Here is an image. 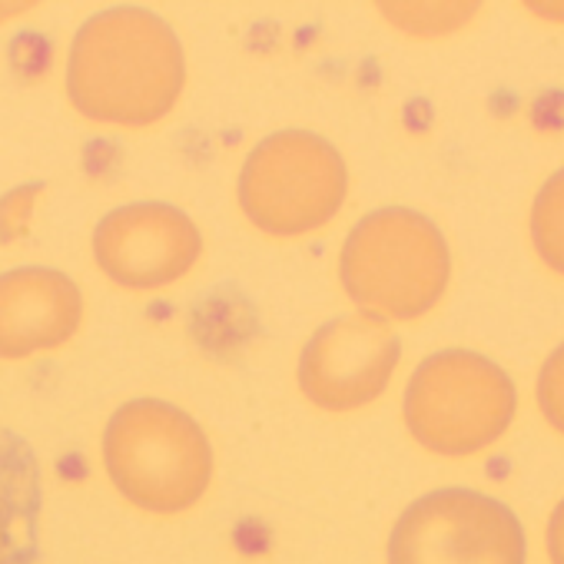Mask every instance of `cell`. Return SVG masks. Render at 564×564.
<instances>
[{
    "instance_id": "277c9868",
    "label": "cell",
    "mask_w": 564,
    "mask_h": 564,
    "mask_svg": "<svg viewBox=\"0 0 564 564\" xmlns=\"http://www.w3.org/2000/svg\"><path fill=\"white\" fill-rule=\"evenodd\" d=\"M508 372L468 349L429 356L405 389V422L415 442L438 455H475L498 442L514 419Z\"/></svg>"
},
{
    "instance_id": "8fae6325",
    "label": "cell",
    "mask_w": 564,
    "mask_h": 564,
    "mask_svg": "<svg viewBox=\"0 0 564 564\" xmlns=\"http://www.w3.org/2000/svg\"><path fill=\"white\" fill-rule=\"evenodd\" d=\"M531 242L541 262L564 275V166L544 180L531 206Z\"/></svg>"
},
{
    "instance_id": "52a82bcc",
    "label": "cell",
    "mask_w": 564,
    "mask_h": 564,
    "mask_svg": "<svg viewBox=\"0 0 564 564\" xmlns=\"http://www.w3.org/2000/svg\"><path fill=\"white\" fill-rule=\"evenodd\" d=\"M100 269L127 290H156L193 269L199 229L170 203H130L100 219L94 236Z\"/></svg>"
},
{
    "instance_id": "30bf717a",
    "label": "cell",
    "mask_w": 564,
    "mask_h": 564,
    "mask_svg": "<svg viewBox=\"0 0 564 564\" xmlns=\"http://www.w3.org/2000/svg\"><path fill=\"white\" fill-rule=\"evenodd\" d=\"M41 465L34 448L0 425V564H28L41 528Z\"/></svg>"
},
{
    "instance_id": "7c38bea8",
    "label": "cell",
    "mask_w": 564,
    "mask_h": 564,
    "mask_svg": "<svg viewBox=\"0 0 564 564\" xmlns=\"http://www.w3.org/2000/svg\"><path fill=\"white\" fill-rule=\"evenodd\" d=\"M538 409L547 425L564 435V343L544 359L538 372Z\"/></svg>"
},
{
    "instance_id": "ba28073f",
    "label": "cell",
    "mask_w": 564,
    "mask_h": 564,
    "mask_svg": "<svg viewBox=\"0 0 564 564\" xmlns=\"http://www.w3.org/2000/svg\"><path fill=\"white\" fill-rule=\"evenodd\" d=\"M399 362L395 333L372 316H346L313 336L300 362L303 392L329 412H352L382 395Z\"/></svg>"
},
{
    "instance_id": "4fadbf2b",
    "label": "cell",
    "mask_w": 564,
    "mask_h": 564,
    "mask_svg": "<svg viewBox=\"0 0 564 564\" xmlns=\"http://www.w3.org/2000/svg\"><path fill=\"white\" fill-rule=\"evenodd\" d=\"M544 541H547V557H551V564H564V498L554 505V511H551V518H547Z\"/></svg>"
},
{
    "instance_id": "9c48e42d",
    "label": "cell",
    "mask_w": 564,
    "mask_h": 564,
    "mask_svg": "<svg viewBox=\"0 0 564 564\" xmlns=\"http://www.w3.org/2000/svg\"><path fill=\"white\" fill-rule=\"evenodd\" d=\"M84 316L74 279L57 269H14L0 275V359H28L64 346Z\"/></svg>"
},
{
    "instance_id": "3957f363",
    "label": "cell",
    "mask_w": 564,
    "mask_h": 564,
    "mask_svg": "<svg viewBox=\"0 0 564 564\" xmlns=\"http://www.w3.org/2000/svg\"><path fill=\"white\" fill-rule=\"evenodd\" d=\"M104 462L120 495L156 514L186 511L213 478V452L203 429L183 409L156 399L127 402L110 419Z\"/></svg>"
},
{
    "instance_id": "6da1fadb",
    "label": "cell",
    "mask_w": 564,
    "mask_h": 564,
    "mask_svg": "<svg viewBox=\"0 0 564 564\" xmlns=\"http://www.w3.org/2000/svg\"><path fill=\"white\" fill-rule=\"evenodd\" d=\"M186 64L173 31L147 11H110L87 21L74 41L67 94L74 107L113 127H150L183 90Z\"/></svg>"
},
{
    "instance_id": "8992f818",
    "label": "cell",
    "mask_w": 564,
    "mask_h": 564,
    "mask_svg": "<svg viewBox=\"0 0 564 564\" xmlns=\"http://www.w3.org/2000/svg\"><path fill=\"white\" fill-rule=\"evenodd\" d=\"M389 564H524V531L498 498L442 488L402 511L389 538Z\"/></svg>"
},
{
    "instance_id": "5b68a950",
    "label": "cell",
    "mask_w": 564,
    "mask_h": 564,
    "mask_svg": "<svg viewBox=\"0 0 564 564\" xmlns=\"http://www.w3.org/2000/svg\"><path fill=\"white\" fill-rule=\"evenodd\" d=\"M349 189L339 150L306 130H282L262 140L239 176L246 216L272 236H300L329 223Z\"/></svg>"
},
{
    "instance_id": "7a4b0ae2",
    "label": "cell",
    "mask_w": 564,
    "mask_h": 564,
    "mask_svg": "<svg viewBox=\"0 0 564 564\" xmlns=\"http://www.w3.org/2000/svg\"><path fill=\"white\" fill-rule=\"evenodd\" d=\"M448 275V242L415 209L389 206L369 213L343 246V286L379 323H409L435 310Z\"/></svg>"
}]
</instances>
